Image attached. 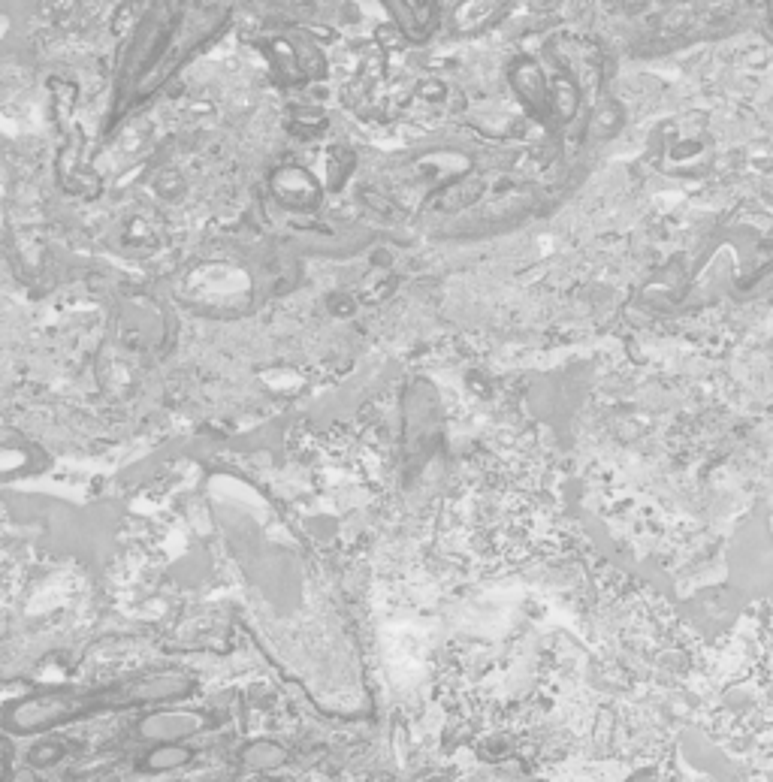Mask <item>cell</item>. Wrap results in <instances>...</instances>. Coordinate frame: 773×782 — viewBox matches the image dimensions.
Listing matches in <instances>:
<instances>
[{
	"instance_id": "cell-2",
	"label": "cell",
	"mask_w": 773,
	"mask_h": 782,
	"mask_svg": "<svg viewBox=\"0 0 773 782\" xmlns=\"http://www.w3.org/2000/svg\"><path fill=\"white\" fill-rule=\"evenodd\" d=\"M275 194L290 206H312L318 203V185L299 167H287L275 176Z\"/></svg>"
},
{
	"instance_id": "cell-4",
	"label": "cell",
	"mask_w": 773,
	"mask_h": 782,
	"mask_svg": "<svg viewBox=\"0 0 773 782\" xmlns=\"http://www.w3.org/2000/svg\"><path fill=\"white\" fill-rule=\"evenodd\" d=\"M502 4H505V0H472V7H478V19L499 13V10H502Z\"/></svg>"
},
{
	"instance_id": "cell-3",
	"label": "cell",
	"mask_w": 773,
	"mask_h": 782,
	"mask_svg": "<svg viewBox=\"0 0 773 782\" xmlns=\"http://www.w3.org/2000/svg\"><path fill=\"white\" fill-rule=\"evenodd\" d=\"M752 25L773 46V0H752Z\"/></svg>"
},
{
	"instance_id": "cell-1",
	"label": "cell",
	"mask_w": 773,
	"mask_h": 782,
	"mask_svg": "<svg viewBox=\"0 0 773 782\" xmlns=\"http://www.w3.org/2000/svg\"><path fill=\"white\" fill-rule=\"evenodd\" d=\"M191 689V680L182 674H148V677H133L124 683H112V686H94L85 692H52V695H40V698H28L22 701L16 710H10L7 725L19 728V731H43L97 710H109V707H133V704H145V701H167V698H179Z\"/></svg>"
}]
</instances>
